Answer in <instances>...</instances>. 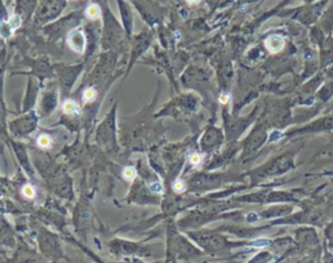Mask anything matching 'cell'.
Instances as JSON below:
<instances>
[{
    "label": "cell",
    "mask_w": 333,
    "mask_h": 263,
    "mask_svg": "<svg viewBox=\"0 0 333 263\" xmlns=\"http://www.w3.org/2000/svg\"><path fill=\"white\" fill-rule=\"evenodd\" d=\"M185 182L182 181V180H177V181L173 184V189H175V192L177 193H182L184 190H185Z\"/></svg>",
    "instance_id": "cell-13"
},
{
    "label": "cell",
    "mask_w": 333,
    "mask_h": 263,
    "mask_svg": "<svg viewBox=\"0 0 333 263\" xmlns=\"http://www.w3.org/2000/svg\"><path fill=\"white\" fill-rule=\"evenodd\" d=\"M284 46H285V42H284L283 37H280V35H272L266 41V47L271 54L280 52L284 48Z\"/></svg>",
    "instance_id": "cell-3"
},
{
    "label": "cell",
    "mask_w": 333,
    "mask_h": 263,
    "mask_svg": "<svg viewBox=\"0 0 333 263\" xmlns=\"http://www.w3.org/2000/svg\"><path fill=\"white\" fill-rule=\"evenodd\" d=\"M99 13H101L99 7H98V5H94V4H93V5H90V7L86 9V16H88L89 18H93V20H94V18H97V17L99 16Z\"/></svg>",
    "instance_id": "cell-8"
},
{
    "label": "cell",
    "mask_w": 333,
    "mask_h": 263,
    "mask_svg": "<svg viewBox=\"0 0 333 263\" xmlns=\"http://www.w3.org/2000/svg\"><path fill=\"white\" fill-rule=\"evenodd\" d=\"M68 44L76 52H84L85 47H86V38H85L84 33L78 29L72 30L68 34Z\"/></svg>",
    "instance_id": "cell-2"
},
{
    "label": "cell",
    "mask_w": 333,
    "mask_h": 263,
    "mask_svg": "<svg viewBox=\"0 0 333 263\" xmlns=\"http://www.w3.org/2000/svg\"><path fill=\"white\" fill-rule=\"evenodd\" d=\"M51 143H52V141H51V138L47 134H42L38 137V146H41V147L43 148H47L50 147Z\"/></svg>",
    "instance_id": "cell-7"
},
{
    "label": "cell",
    "mask_w": 333,
    "mask_h": 263,
    "mask_svg": "<svg viewBox=\"0 0 333 263\" xmlns=\"http://www.w3.org/2000/svg\"><path fill=\"white\" fill-rule=\"evenodd\" d=\"M186 1H188L189 4H197V3H199L201 0H186Z\"/></svg>",
    "instance_id": "cell-18"
},
{
    "label": "cell",
    "mask_w": 333,
    "mask_h": 263,
    "mask_svg": "<svg viewBox=\"0 0 333 263\" xmlns=\"http://www.w3.org/2000/svg\"><path fill=\"white\" fill-rule=\"evenodd\" d=\"M122 175H124L125 179L130 181V180H134V177L137 176V172H135V169L133 168V167H126V168L124 169Z\"/></svg>",
    "instance_id": "cell-9"
},
{
    "label": "cell",
    "mask_w": 333,
    "mask_h": 263,
    "mask_svg": "<svg viewBox=\"0 0 333 263\" xmlns=\"http://www.w3.org/2000/svg\"><path fill=\"white\" fill-rule=\"evenodd\" d=\"M229 99H230V95H228V94L222 95V97H220V102H222V105H225V103H228Z\"/></svg>",
    "instance_id": "cell-17"
},
{
    "label": "cell",
    "mask_w": 333,
    "mask_h": 263,
    "mask_svg": "<svg viewBox=\"0 0 333 263\" xmlns=\"http://www.w3.org/2000/svg\"><path fill=\"white\" fill-rule=\"evenodd\" d=\"M190 162H192L193 164H199V163L202 162V156L199 155V154H193L192 158H190Z\"/></svg>",
    "instance_id": "cell-15"
},
{
    "label": "cell",
    "mask_w": 333,
    "mask_h": 263,
    "mask_svg": "<svg viewBox=\"0 0 333 263\" xmlns=\"http://www.w3.org/2000/svg\"><path fill=\"white\" fill-rule=\"evenodd\" d=\"M37 3V0H17V7L18 10L24 14H29L34 9V5Z\"/></svg>",
    "instance_id": "cell-4"
},
{
    "label": "cell",
    "mask_w": 333,
    "mask_h": 263,
    "mask_svg": "<svg viewBox=\"0 0 333 263\" xmlns=\"http://www.w3.org/2000/svg\"><path fill=\"white\" fill-rule=\"evenodd\" d=\"M271 245V240L268 239H258V240H254V241H251L250 243V247L252 248H256V249H262V248H267Z\"/></svg>",
    "instance_id": "cell-5"
},
{
    "label": "cell",
    "mask_w": 333,
    "mask_h": 263,
    "mask_svg": "<svg viewBox=\"0 0 333 263\" xmlns=\"http://www.w3.org/2000/svg\"><path fill=\"white\" fill-rule=\"evenodd\" d=\"M95 97H97V93H95L94 89H88V90H85V93H84V99H85V101H86V102L93 101V99H94Z\"/></svg>",
    "instance_id": "cell-11"
},
{
    "label": "cell",
    "mask_w": 333,
    "mask_h": 263,
    "mask_svg": "<svg viewBox=\"0 0 333 263\" xmlns=\"http://www.w3.org/2000/svg\"><path fill=\"white\" fill-rule=\"evenodd\" d=\"M150 190L154 193H162L163 192V186L160 182H154L150 185Z\"/></svg>",
    "instance_id": "cell-14"
},
{
    "label": "cell",
    "mask_w": 333,
    "mask_h": 263,
    "mask_svg": "<svg viewBox=\"0 0 333 263\" xmlns=\"http://www.w3.org/2000/svg\"><path fill=\"white\" fill-rule=\"evenodd\" d=\"M246 220H247V222H249V223L256 222V220H258V215H256L255 213L247 214V216H246Z\"/></svg>",
    "instance_id": "cell-16"
},
{
    "label": "cell",
    "mask_w": 333,
    "mask_h": 263,
    "mask_svg": "<svg viewBox=\"0 0 333 263\" xmlns=\"http://www.w3.org/2000/svg\"><path fill=\"white\" fill-rule=\"evenodd\" d=\"M283 138V133L280 131H272L271 133H269V137H268V141L269 142H277L279 139Z\"/></svg>",
    "instance_id": "cell-10"
},
{
    "label": "cell",
    "mask_w": 333,
    "mask_h": 263,
    "mask_svg": "<svg viewBox=\"0 0 333 263\" xmlns=\"http://www.w3.org/2000/svg\"><path fill=\"white\" fill-rule=\"evenodd\" d=\"M63 110H64L67 114H76V112H78V106L76 102L67 101L64 103V106H63Z\"/></svg>",
    "instance_id": "cell-6"
},
{
    "label": "cell",
    "mask_w": 333,
    "mask_h": 263,
    "mask_svg": "<svg viewBox=\"0 0 333 263\" xmlns=\"http://www.w3.org/2000/svg\"><path fill=\"white\" fill-rule=\"evenodd\" d=\"M65 1L64 0H46L44 4L42 5L41 10H39V20L41 21H48L51 18H55L59 16L63 8H64Z\"/></svg>",
    "instance_id": "cell-1"
},
{
    "label": "cell",
    "mask_w": 333,
    "mask_h": 263,
    "mask_svg": "<svg viewBox=\"0 0 333 263\" xmlns=\"http://www.w3.org/2000/svg\"><path fill=\"white\" fill-rule=\"evenodd\" d=\"M22 193H24V196L26 197V198H34V196H35V190H34L33 186L30 185H26L22 189Z\"/></svg>",
    "instance_id": "cell-12"
}]
</instances>
